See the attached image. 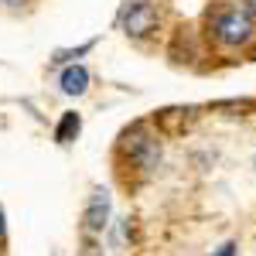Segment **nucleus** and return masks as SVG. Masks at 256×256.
Returning a JSON list of instances; mask_svg holds the SVG:
<instances>
[{
    "label": "nucleus",
    "instance_id": "1",
    "mask_svg": "<svg viewBox=\"0 0 256 256\" xmlns=\"http://www.w3.org/2000/svg\"><path fill=\"white\" fill-rule=\"evenodd\" d=\"M208 31L222 48H239V44H250L256 38V24L246 14V7H222L216 10V18L208 20Z\"/></svg>",
    "mask_w": 256,
    "mask_h": 256
},
{
    "label": "nucleus",
    "instance_id": "2",
    "mask_svg": "<svg viewBox=\"0 0 256 256\" xmlns=\"http://www.w3.org/2000/svg\"><path fill=\"white\" fill-rule=\"evenodd\" d=\"M120 147H123V154L130 158L134 168L140 171H154L160 160V144L154 134H147V126L144 123H134V126H126L123 130V137H120Z\"/></svg>",
    "mask_w": 256,
    "mask_h": 256
},
{
    "label": "nucleus",
    "instance_id": "3",
    "mask_svg": "<svg viewBox=\"0 0 256 256\" xmlns=\"http://www.w3.org/2000/svg\"><path fill=\"white\" fill-rule=\"evenodd\" d=\"M116 24L130 38H147L150 31H158L160 14H158V7L147 4V0H126L123 10H120V18H116Z\"/></svg>",
    "mask_w": 256,
    "mask_h": 256
},
{
    "label": "nucleus",
    "instance_id": "4",
    "mask_svg": "<svg viewBox=\"0 0 256 256\" xmlns=\"http://www.w3.org/2000/svg\"><path fill=\"white\" fill-rule=\"evenodd\" d=\"M110 222V192L106 188H92V195L86 202V212H82V232L86 236H96L106 229Z\"/></svg>",
    "mask_w": 256,
    "mask_h": 256
},
{
    "label": "nucleus",
    "instance_id": "5",
    "mask_svg": "<svg viewBox=\"0 0 256 256\" xmlns=\"http://www.w3.org/2000/svg\"><path fill=\"white\" fill-rule=\"evenodd\" d=\"M192 120H195V106H174V110H160L154 116V123L160 130H168V134H181Z\"/></svg>",
    "mask_w": 256,
    "mask_h": 256
},
{
    "label": "nucleus",
    "instance_id": "6",
    "mask_svg": "<svg viewBox=\"0 0 256 256\" xmlns=\"http://www.w3.org/2000/svg\"><path fill=\"white\" fill-rule=\"evenodd\" d=\"M58 86L65 96H82L89 89V72L86 65H65V72L58 76Z\"/></svg>",
    "mask_w": 256,
    "mask_h": 256
},
{
    "label": "nucleus",
    "instance_id": "7",
    "mask_svg": "<svg viewBox=\"0 0 256 256\" xmlns=\"http://www.w3.org/2000/svg\"><path fill=\"white\" fill-rule=\"evenodd\" d=\"M79 130H82V116L79 113H62L58 126H55V140L65 147V144H72V140L79 137Z\"/></svg>",
    "mask_w": 256,
    "mask_h": 256
},
{
    "label": "nucleus",
    "instance_id": "8",
    "mask_svg": "<svg viewBox=\"0 0 256 256\" xmlns=\"http://www.w3.org/2000/svg\"><path fill=\"white\" fill-rule=\"evenodd\" d=\"M92 44H96V41H86V44L76 48V52H55V58H52V62H72V58H79V55H86ZM72 65H76V62H72Z\"/></svg>",
    "mask_w": 256,
    "mask_h": 256
},
{
    "label": "nucleus",
    "instance_id": "9",
    "mask_svg": "<svg viewBox=\"0 0 256 256\" xmlns=\"http://www.w3.org/2000/svg\"><path fill=\"white\" fill-rule=\"evenodd\" d=\"M79 256H102V250H99V242L92 236H86L82 239V250H79Z\"/></svg>",
    "mask_w": 256,
    "mask_h": 256
},
{
    "label": "nucleus",
    "instance_id": "10",
    "mask_svg": "<svg viewBox=\"0 0 256 256\" xmlns=\"http://www.w3.org/2000/svg\"><path fill=\"white\" fill-rule=\"evenodd\" d=\"M212 256H239V242H236V239H229V242H222Z\"/></svg>",
    "mask_w": 256,
    "mask_h": 256
},
{
    "label": "nucleus",
    "instance_id": "11",
    "mask_svg": "<svg viewBox=\"0 0 256 256\" xmlns=\"http://www.w3.org/2000/svg\"><path fill=\"white\" fill-rule=\"evenodd\" d=\"M242 4H246V14H250V18H256V0H242Z\"/></svg>",
    "mask_w": 256,
    "mask_h": 256
},
{
    "label": "nucleus",
    "instance_id": "12",
    "mask_svg": "<svg viewBox=\"0 0 256 256\" xmlns=\"http://www.w3.org/2000/svg\"><path fill=\"white\" fill-rule=\"evenodd\" d=\"M0 4H7V7H24L28 0H0Z\"/></svg>",
    "mask_w": 256,
    "mask_h": 256
},
{
    "label": "nucleus",
    "instance_id": "13",
    "mask_svg": "<svg viewBox=\"0 0 256 256\" xmlns=\"http://www.w3.org/2000/svg\"><path fill=\"white\" fill-rule=\"evenodd\" d=\"M0 236H4V212H0Z\"/></svg>",
    "mask_w": 256,
    "mask_h": 256
},
{
    "label": "nucleus",
    "instance_id": "14",
    "mask_svg": "<svg viewBox=\"0 0 256 256\" xmlns=\"http://www.w3.org/2000/svg\"><path fill=\"white\" fill-rule=\"evenodd\" d=\"M253 168H256V158H253Z\"/></svg>",
    "mask_w": 256,
    "mask_h": 256
}]
</instances>
